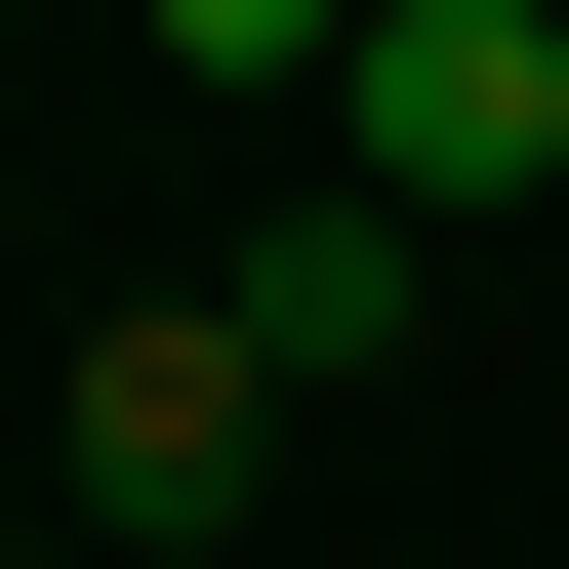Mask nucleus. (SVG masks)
Listing matches in <instances>:
<instances>
[{
    "instance_id": "20e7f679",
    "label": "nucleus",
    "mask_w": 569,
    "mask_h": 569,
    "mask_svg": "<svg viewBox=\"0 0 569 569\" xmlns=\"http://www.w3.org/2000/svg\"><path fill=\"white\" fill-rule=\"evenodd\" d=\"M163 82H244V122H326V82H367V0H163Z\"/></svg>"
},
{
    "instance_id": "39448f33",
    "label": "nucleus",
    "mask_w": 569,
    "mask_h": 569,
    "mask_svg": "<svg viewBox=\"0 0 569 569\" xmlns=\"http://www.w3.org/2000/svg\"><path fill=\"white\" fill-rule=\"evenodd\" d=\"M0 569H41V488H0Z\"/></svg>"
},
{
    "instance_id": "7ed1b4c3",
    "label": "nucleus",
    "mask_w": 569,
    "mask_h": 569,
    "mask_svg": "<svg viewBox=\"0 0 569 569\" xmlns=\"http://www.w3.org/2000/svg\"><path fill=\"white\" fill-rule=\"evenodd\" d=\"M407 326H448V203H367V163H326V203L244 244V367H284V407H367Z\"/></svg>"
},
{
    "instance_id": "f257e3e1",
    "label": "nucleus",
    "mask_w": 569,
    "mask_h": 569,
    "mask_svg": "<svg viewBox=\"0 0 569 569\" xmlns=\"http://www.w3.org/2000/svg\"><path fill=\"white\" fill-rule=\"evenodd\" d=\"M41 488H82L122 569H244V488H284V367H244V284H122L82 367H41Z\"/></svg>"
},
{
    "instance_id": "f03ea898",
    "label": "nucleus",
    "mask_w": 569,
    "mask_h": 569,
    "mask_svg": "<svg viewBox=\"0 0 569 569\" xmlns=\"http://www.w3.org/2000/svg\"><path fill=\"white\" fill-rule=\"evenodd\" d=\"M326 163H367V203H569V0H367Z\"/></svg>"
}]
</instances>
